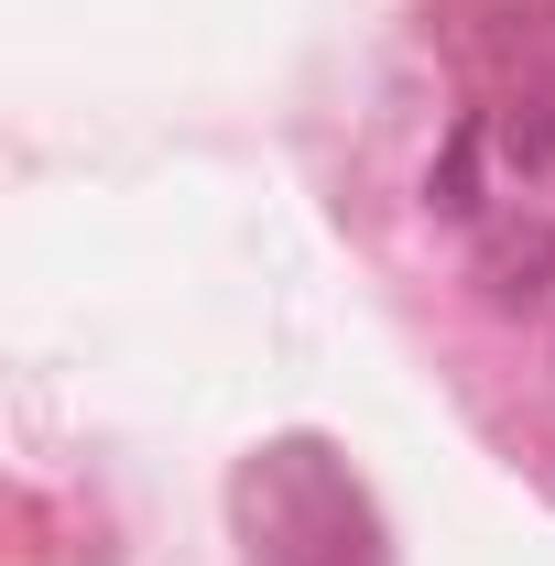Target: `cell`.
I'll use <instances>...</instances> for the list:
<instances>
[{
    "mask_svg": "<svg viewBox=\"0 0 555 566\" xmlns=\"http://www.w3.org/2000/svg\"><path fill=\"white\" fill-rule=\"evenodd\" d=\"M480 283H490V305H545L555 294V218H501L480 240Z\"/></svg>",
    "mask_w": 555,
    "mask_h": 566,
    "instance_id": "1",
    "label": "cell"
},
{
    "mask_svg": "<svg viewBox=\"0 0 555 566\" xmlns=\"http://www.w3.org/2000/svg\"><path fill=\"white\" fill-rule=\"evenodd\" d=\"M490 153L523 164V175H545V164H555V76H523V87L490 109Z\"/></svg>",
    "mask_w": 555,
    "mask_h": 566,
    "instance_id": "2",
    "label": "cell"
},
{
    "mask_svg": "<svg viewBox=\"0 0 555 566\" xmlns=\"http://www.w3.org/2000/svg\"><path fill=\"white\" fill-rule=\"evenodd\" d=\"M480 153H490V120H458L447 153H436V175H425V197L447 218H480Z\"/></svg>",
    "mask_w": 555,
    "mask_h": 566,
    "instance_id": "3",
    "label": "cell"
}]
</instances>
